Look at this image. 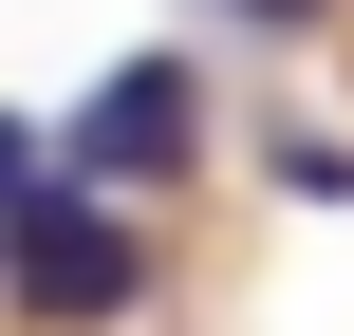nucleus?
<instances>
[{
  "label": "nucleus",
  "instance_id": "obj_1",
  "mask_svg": "<svg viewBox=\"0 0 354 336\" xmlns=\"http://www.w3.org/2000/svg\"><path fill=\"white\" fill-rule=\"evenodd\" d=\"M19 318H56V336H112L131 299H149V243L93 206V187H37V224H19V281H0Z\"/></svg>",
  "mask_w": 354,
  "mask_h": 336
},
{
  "label": "nucleus",
  "instance_id": "obj_2",
  "mask_svg": "<svg viewBox=\"0 0 354 336\" xmlns=\"http://www.w3.org/2000/svg\"><path fill=\"white\" fill-rule=\"evenodd\" d=\"M187 112H205L187 56H112V75L75 94V187H149V168H187V150H205Z\"/></svg>",
  "mask_w": 354,
  "mask_h": 336
},
{
  "label": "nucleus",
  "instance_id": "obj_3",
  "mask_svg": "<svg viewBox=\"0 0 354 336\" xmlns=\"http://www.w3.org/2000/svg\"><path fill=\"white\" fill-rule=\"evenodd\" d=\"M19 224H37V131L0 112V281H19Z\"/></svg>",
  "mask_w": 354,
  "mask_h": 336
},
{
  "label": "nucleus",
  "instance_id": "obj_4",
  "mask_svg": "<svg viewBox=\"0 0 354 336\" xmlns=\"http://www.w3.org/2000/svg\"><path fill=\"white\" fill-rule=\"evenodd\" d=\"M224 19H261V37H299V19H317V0H224Z\"/></svg>",
  "mask_w": 354,
  "mask_h": 336
}]
</instances>
